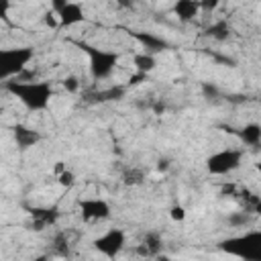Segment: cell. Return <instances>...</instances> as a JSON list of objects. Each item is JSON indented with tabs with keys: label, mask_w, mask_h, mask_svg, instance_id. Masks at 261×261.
<instances>
[{
	"label": "cell",
	"mask_w": 261,
	"mask_h": 261,
	"mask_svg": "<svg viewBox=\"0 0 261 261\" xmlns=\"http://www.w3.org/2000/svg\"><path fill=\"white\" fill-rule=\"evenodd\" d=\"M82 51L88 55V69H90V75L92 80L96 82H102V80H108L118 61H120V55L112 49H100V47H94V45H88V43H80Z\"/></svg>",
	"instance_id": "3"
},
{
	"label": "cell",
	"mask_w": 261,
	"mask_h": 261,
	"mask_svg": "<svg viewBox=\"0 0 261 261\" xmlns=\"http://www.w3.org/2000/svg\"><path fill=\"white\" fill-rule=\"evenodd\" d=\"M161 249H163V239H161V234L155 232V230L147 232V234L143 237L141 245H139V253H141L143 257H157V255H161Z\"/></svg>",
	"instance_id": "10"
},
{
	"label": "cell",
	"mask_w": 261,
	"mask_h": 261,
	"mask_svg": "<svg viewBox=\"0 0 261 261\" xmlns=\"http://www.w3.org/2000/svg\"><path fill=\"white\" fill-rule=\"evenodd\" d=\"M4 88L10 96H14L27 110L31 112H43L49 108L53 98V86L49 80H10L4 82Z\"/></svg>",
	"instance_id": "1"
},
{
	"label": "cell",
	"mask_w": 261,
	"mask_h": 261,
	"mask_svg": "<svg viewBox=\"0 0 261 261\" xmlns=\"http://www.w3.org/2000/svg\"><path fill=\"white\" fill-rule=\"evenodd\" d=\"M77 208L84 222H102L112 214V208L104 198H82Z\"/></svg>",
	"instance_id": "8"
},
{
	"label": "cell",
	"mask_w": 261,
	"mask_h": 261,
	"mask_svg": "<svg viewBox=\"0 0 261 261\" xmlns=\"http://www.w3.org/2000/svg\"><path fill=\"white\" fill-rule=\"evenodd\" d=\"M133 65H135L137 73H145V75H147L149 71H153V69H155L157 59H155V55L141 51V53H137V55L133 57Z\"/></svg>",
	"instance_id": "15"
},
{
	"label": "cell",
	"mask_w": 261,
	"mask_h": 261,
	"mask_svg": "<svg viewBox=\"0 0 261 261\" xmlns=\"http://www.w3.org/2000/svg\"><path fill=\"white\" fill-rule=\"evenodd\" d=\"M33 57H35V49L31 45L0 47V82H10L18 77L33 61Z\"/></svg>",
	"instance_id": "2"
},
{
	"label": "cell",
	"mask_w": 261,
	"mask_h": 261,
	"mask_svg": "<svg viewBox=\"0 0 261 261\" xmlns=\"http://www.w3.org/2000/svg\"><path fill=\"white\" fill-rule=\"evenodd\" d=\"M155 259H157V261H173V259H171V257H167V255H157Z\"/></svg>",
	"instance_id": "24"
},
{
	"label": "cell",
	"mask_w": 261,
	"mask_h": 261,
	"mask_svg": "<svg viewBox=\"0 0 261 261\" xmlns=\"http://www.w3.org/2000/svg\"><path fill=\"white\" fill-rule=\"evenodd\" d=\"M10 8H12V4L8 0H0V18H6L8 12H10Z\"/></svg>",
	"instance_id": "22"
},
{
	"label": "cell",
	"mask_w": 261,
	"mask_h": 261,
	"mask_svg": "<svg viewBox=\"0 0 261 261\" xmlns=\"http://www.w3.org/2000/svg\"><path fill=\"white\" fill-rule=\"evenodd\" d=\"M126 94V86H112L108 90L96 92V100H120Z\"/></svg>",
	"instance_id": "17"
},
{
	"label": "cell",
	"mask_w": 261,
	"mask_h": 261,
	"mask_svg": "<svg viewBox=\"0 0 261 261\" xmlns=\"http://www.w3.org/2000/svg\"><path fill=\"white\" fill-rule=\"evenodd\" d=\"M169 218H171L173 222H181V220H186V208L179 206V204L171 206V208H169Z\"/></svg>",
	"instance_id": "19"
},
{
	"label": "cell",
	"mask_w": 261,
	"mask_h": 261,
	"mask_svg": "<svg viewBox=\"0 0 261 261\" xmlns=\"http://www.w3.org/2000/svg\"><path fill=\"white\" fill-rule=\"evenodd\" d=\"M92 245L100 255H104L108 259H114L126 245V232L122 228H108L106 232L96 237L92 241Z\"/></svg>",
	"instance_id": "6"
},
{
	"label": "cell",
	"mask_w": 261,
	"mask_h": 261,
	"mask_svg": "<svg viewBox=\"0 0 261 261\" xmlns=\"http://www.w3.org/2000/svg\"><path fill=\"white\" fill-rule=\"evenodd\" d=\"M220 249L241 259H247V261H259L261 259V232L251 230V232H245L243 237H232L228 241H222Z\"/></svg>",
	"instance_id": "4"
},
{
	"label": "cell",
	"mask_w": 261,
	"mask_h": 261,
	"mask_svg": "<svg viewBox=\"0 0 261 261\" xmlns=\"http://www.w3.org/2000/svg\"><path fill=\"white\" fill-rule=\"evenodd\" d=\"M239 137H241V141H243L245 145L257 147L259 141H261V126H259L257 122H249V124H245V126L239 130Z\"/></svg>",
	"instance_id": "14"
},
{
	"label": "cell",
	"mask_w": 261,
	"mask_h": 261,
	"mask_svg": "<svg viewBox=\"0 0 261 261\" xmlns=\"http://www.w3.org/2000/svg\"><path fill=\"white\" fill-rule=\"evenodd\" d=\"M247 220H249V216H247L245 212H241V214H237V216H230V218H228V222H230L232 226H243Z\"/></svg>",
	"instance_id": "21"
},
{
	"label": "cell",
	"mask_w": 261,
	"mask_h": 261,
	"mask_svg": "<svg viewBox=\"0 0 261 261\" xmlns=\"http://www.w3.org/2000/svg\"><path fill=\"white\" fill-rule=\"evenodd\" d=\"M133 37L143 45L145 53H151L153 55V53H159V51L169 49L167 39H163V37H159L155 33H133Z\"/></svg>",
	"instance_id": "9"
},
{
	"label": "cell",
	"mask_w": 261,
	"mask_h": 261,
	"mask_svg": "<svg viewBox=\"0 0 261 261\" xmlns=\"http://www.w3.org/2000/svg\"><path fill=\"white\" fill-rule=\"evenodd\" d=\"M243 157H245L243 149H232V147L220 149V151L212 153L206 159V169L212 175H226V173H230V171H234V169L241 167Z\"/></svg>",
	"instance_id": "5"
},
{
	"label": "cell",
	"mask_w": 261,
	"mask_h": 261,
	"mask_svg": "<svg viewBox=\"0 0 261 261\" xmlns=\"http://www.w3.org/2000/svg\"><path fill=\"white\" fill-rule=\"evenodd\" d=\"M37 261H49V257H47V255H43V257H39Z\"/></svg>",
	"instance_id": "25"
},
{
	"label": "cell",
	"mask_w": 261,
	"mask_h": 261,
	"mask_svg": "<svg viewBox=\"0 0 261 261\" xmlns=\"http://www.w3.org/2000/svg\"><path fill=\"white\" fill-rule=\"evenodd\" d=\"M59 212L55 208H43V210H33V224H35V230H43L51 224H55Z\"/></svg>",
	"instance_id": "13"
},
{
	"label": "cell",
	"mask_w": 261,
	"mask_h": 261,
	"mask_svg": "<svg viewBox=\"0 0 261 261\" xmlns=\"http://www.w3.org/2000/svg\"><path fill=\"white\" fill-rule=\"evenodd\" d=\"M53 14L57 18V29H69L80 22H84V6L80 2H67V0H57L51 4Z\"/></svg>",
	"instance_id": "7"
},
{
	"label": "cell",
	"mask_w": 261,
	"mask_h": 261,
	"mask_svg": "<svg viewBox=\"0 0 261 261\" xmlns=\"http://www.w3.org/2000/svg\"><path fill=\"white\" fill-rule=\"evenodd\" d=\"M157 167H159V171H165V169L169 167V161H159V165H157Z\"/></svg>",
	"instance_id": "23"
},
{
	"label": "cell",
	"mask_w": 261,
	"mask_h": 261,
	"mask_svg": "<svg viewBox=\"0 0 261 261\" xmlns=\"http://www.w3.org/2000/svg\"><path fill=\"white\" fill-rule=\"evenodd\" d=\"M63 88H65L67 92H77V90H80V80H77L75 75H67V77L63 80Z\"/></svg>",
	"instance_id": "20"
},
{
	"label": "cell",
	"mask_w": 261,
	"mask_h": 261,
	"mask_svg": "<svg viewBox=\"0 0 261 261\" xmlns=\"http://www.w3.org/2000/svg\"><path fill=\"white\" fill-rule=\"evenodd\" d=\"M173 14L179 20H192L200 14V4L194 0H177L173 4Z\"/></svg>",
	"instance_id": "12"
},
{
	"label": "cell",
	"mask_w": 261,
	"mask_h": 261,
	"mask_svg": "<svg viewBox=\"0 0 261 261\" xmlns=\"http://www.w3.org/2000/svg\"><path fill=\"white\" fill-rule=\"evenodd\" d=\"M228 22L224 20V18H220V20H214L210 27H208V35L210 37H214V39H218V41H222V39H226L228 37Z\"/></svg>",
	"instance_id": "16"
},
{
	"label": "cell",
	"mask_w": 261,
	"mask_h": 261,
	"mask_svg": "<svg viewBox=\"0 0 261 261\" xmlns=\"http://www.w3.org/2000/svg\"><path fill=\"white\" fill-rule=\"evenodd\" d=\"M12 135H14V141H16V145L20 149H29V147H33V145H37L41 141V135L35 128H29L24 124H16L12 128Z\"/></svg>",
	"instance_id": "11"
},
{
	"label": "cell",
	"mask_w": 261,
	"mask_h": 261,
	"mask_svg": "<svg viewBox=\"0 0 261 261\" xmlns=\"http://www.w3.org/2000/svg\"><path fill=\"white\" fill-rule=\"evenodd\" d=\"M57 184H59L61 188H65V190L73 188V186H75V175H73V171H69V169L65 167L61 173H57Z\"/></svg>",
	"instance_id": "18"
}]
</instances>
